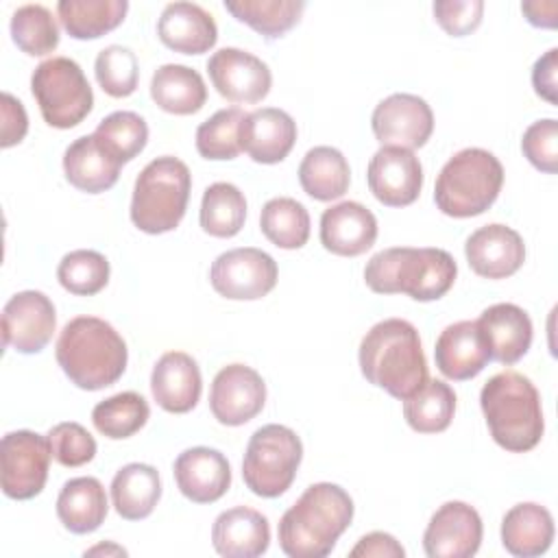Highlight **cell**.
<instances>
[{
    "label": "cell",
    "instance_id": "obj_37",
    "mask_svg": "<svg viewBox=\"0 0 558 558\" xmlns=\"http://www.w3.org/2000/svg\"><path fill=\"white\" fill-rule=\"evenodd\" d=\"M259 229L279 248H301L310 238V214L299 201L277 196L262 207Z\"/></svg>",
    "mask_w": 558,
    "mask_h": 558
},
{
    "label": "cell",
    "instance_id": "obj_7",
    "mask_svg": "<svg viewBox=\"0 0 558 558\" xmlns=\"http://www.w3.org/2000/svg\"><path fill=\"white\" fill-rule=\"evenodd\" d=\"M192 190L190 168L172 155H163L144 166L133 185L131 220L150 235L168 233L185 216Z\"/></svg>",
    "mask_w": 558,
    "mask_h": 558
},
{
    "label": "cell",
    "instance_id": "obj_33",
    "mask_svg": "<svg viewBox=\"0 0 558 558\" xmlns=\"http://www.w3.org/2000/svg\"><path fill=\"white\" fill-rule=\"evenodd\" d=\"M126 0H59L57 15L74 39H98L122 24Z\"/></svg>",
    "mask_w": 558,
    "mask_h": 558
},
{
    "label": "cell",
    "instance_id": "obj_39",
    "mask_svg": "<svg viewBox=\"0 0 558 558\" xmlns=\"http://www.w3.org/2000/svg\"><path fill=\"white\" fill-rule=\"evenodd\" d=\"M98 146L122 166L135 159L148 142V124L135 111H113L92 133Z\"/></svg>",
    "mask_w": 558,
    "mask_h": 558
},
{
    "label": "cell",
    "instance_id": "obj_42",
    "mask_svg": "<svg viewBox=\"0 0 558 558\" xmlns=\"http://www.w3.org/2000/svg\"><path fill=\"white\" fill-rule=\"evenodd\" d=\"M109 272L107 257L92 248L70 251L57 266L59 283L76 296L98 294L109 283Z\"/></svg>",
    "mask_w": 558,
    "mask_h": 558
},
{
    "label": "cell",
    "instance_id": "obj_46",
    "mask_svg": "<svg viewBox=\"0 0 558 558\" xmlns=\"http://www.w3.org/2000/svg\"><path fill=\"white\" fill-rule=\"evenodd\" d=\"M432 9L436 22L451 37H464L473 33L484 15L482 0H438Z\"/></svg>",
    "mask_w": 558,
    "mask_h": 558
},
{
    "label": "cell",
    "instance_id": "obj_8",
    "mask_svg": "<svg viewBox=\"0 0 558 558\" xmlns=\"http://www.w3.org/2000/svg\"><path fill=\"white\" fill-rule=\"evenodd\" d=\"M303 460V442L294 429L270 423L253 432L242 460V477L257 497L275 499L283 495Z\"/></svg>",
    "mask_w": 558,
    "mask_h": 558
},
{
    "label": "cell",
    "instance_id": "obj_38",
    "mask_svg": "<svg viewBox=\"0 0 558 558\" xmlns=\"http://www.w3.org/2000/svg\"><path fill=\"white\" fill-rule=\"evenodd\" d=\"M150 416V408L140 392H118L92 410L94 427L111 440H122L137 434Z\"/></svg>",
    "mask_w": 558,
    "mask_h": 558
},
{
    "label": "cell",
    "instance_id": "obj_34",
    "mask_svg": "<svg viewBox=\"0 0 558 558\" xmlns=\"http://www.w3.org/2000/svg\"><path fill=\"white\" fill-rule=\"evenodd\" d=\"M456 392L440 379H427L416 392L403 399V416L418 434H438L451 425Z\"/></svg>",
    "mask_w": 558,
    "mask_h": 558
},
{
    "label": "cell",
    "instance_id": "obj_27",
    "mask_svg": "<svg viewBox=\"0 0 558 558\" xmlns=\"http://www.w3.org/2000/svg\"><path fill=\"white\" fill-rule=\"evenodd\" d=\"M554 541L551 512L534 501L512 506L501 519V545L519 558H534L549 549Z\"/></svg>",
    "mask_w": 558,
    "mask_h": 558
},
{
    "label": "cell",
    "instance_id": "obj_35",
    "mask_svg": "<svg viewBox=\"0 0 558 558\" xmlns=\"http://www.w3.org/2000/svg\"><path fill=\"white\" fill-rule=\"evenodd\" d=\"M225 9L238 20L248 24L266 39H277L299 24L305 2L303 0H225Z\"/></svg>",
    "mask_w": 558,
    "mask_h": 558
},
{
    "label": "cell",
    "instance_id": "obj_12",
    "mask_svg": "<svg viewBox=\"0 0 558 558\" xmlns=\"http://www.w3.org/2000/svg\"><path fill=\"white\" fill-rule=\"evenodd\" d=\"M373 135L381 146L421 148L434 131V113L429 105L414 94H390L371 116Z\"/></svg>",
    "mask_w": 558,
    "mask_h": 558
},
{
    "label": "cell",
    "instance_id": "obj_30",
    "mask_svg": "<svg viewBox=\"0 0 558 558\" xmlns=\"http://www.w3.org/2000/svg\"><path fill=\"white\" fill-rule=\"evenodd\" d=\"M150 98L155 105L174 116H192L203 109L207 87L203 76L187 65L166 63L150 78Z\"/></svg>",
    "mask_w": 558,
    "mask_h": 558
},
{
    "label": "cell",
    "instance_id": "obj_16",
    "mask_svg": "<svg viewBox=\"0 0 558 558\" xmlns=\"http://www.w3.org/2000/svg\"><path fill=\"white\" fill-rule=\"evenodd\" d=\"M482 536L477 510L464 501H447L432 514L423 534V549L429 558H471L477 554Z\"/></svg>",
    "mask_w": 558,
    "mask_h": 558
},
{
    "label": "cell",
    "instance_id": "obj_43",
    "mask_svg": "<svg viewBox=\"0 0 558 558\" xmlns=\"http://www.w3.org/2000/svg\"><path fill=\"white\" fill-rule=\"evenodd\" d=\"M94 74L105 94L113 98H126L137 89L140 65L131 48L111 44L102 48L94 63Z\"/></svg>",
    "mask_w": 558,
    "mask_h": 558
},
{
    "label": "cell",
    "instance_id": "obj_50",
    "mask_svg": "<svg viewBox=\"0 0 558 558\" xmlns=\"http://www.w3.org/2000/svg\"><path fill=\"white\" fill-rule=\"evenodd\" d=\"M521 11L527 17V22L538 28H554L558 22V2L556 0L523 2Z\"/></svg>",
    "mask_w": 558,
    "mask_h": 558
},
{
    "label": "cell",
    "instance_id": "obj_41",
    "mask_svg": "<svg viewBox=\"0 0 558 558\" xmlns=\"http://www.w3.org/2000/svg\"><path fill=\"white\" fill-rule=\"evenodd\" d=\"M246 113L240 107L216 111L196 129V150L205 159H235L242 153L240 126Z\"/></svg>",
    "mask_w": 558,
    "mask_h": 558
},
{
    "label": "cell",
    "instance_id": "obj_40",
    "mask_svg": "<svg viewBox=\"0 0 558 558\" xmlns=\"http://www.w3.org/2000/svg\"><path fill=\"white\" fill-rule=\"evenodd\" d=\"M11 39L22 52L44 57L59 46L57 17L44 4H22L11 15Z\"/></svg>",
    "mask_w": 558,
    "mask_h": 558
},
{
    "label": "cell",
    "instance_id": "obj_48",
    "mask_svg": "<svg viewBox=\"0 0 558 558\" xmlns=\"http://www.w3.org/2000/svg\"><path fill=\"white\" fill-rule=\"evenodd\" d=\"M558 48H549L543 57L536 59L532 68V85L534 92L545 98L549 105L558 102L556 89H558Z\"/></svg>",
    "mask_w": 558,
    "mask_h": 558
},
{
    "label": "cell",
    "instance_id": "obj_2",
    "mask_svg": "<svg viewBox=\"0 0 558 558\" xmlns=\"http://www.w3.org/2000/svg\"><path fill=\"white\" fill-rule=\"evenodd\" d=\"M360 371L368 384L395 399L416 392L429 379L416 327L403 318L373 325L360 342Z\"/></svg>",
    "mask_w": 558,
    "mask_h": 558
},
{
    "label": "cell",
    "instance_id": "obj_6",
    "mask_svg": "<svg viewBox=\"0 0 558 558\" xmlns=\"http://www.w3.org/2000/svg\"><path fill=\"white\" fill-rule=\"evenodd\" d=\"M504 185L501 161L484 148L458 150L438 172L434 185L436 207L451 218L484 214Z\"/></svg>",
    "mask_w": 558,
    "mask_h": 558
},
{
    "label": "cell",
    "instance_id": "obj_26",
    "mask_svg": "<svg viewBox=\"0 0 558 558\" xmlns=\"http://www.w3.org/2000/svg\"><path fill=\"white\" fill-rule=\"evenodd\" d=\"M211 543L220 556L255 558L270 545L268 519L246 506H235L220 512L211 527Z\"/></svg>",
    "mask_w": 558,
    "mask_h": 558
},
{
    "label": "cell",
    "instance_id": "obj_1",
    "mask_svg": "<svg viewBox=\"0 0 558 558\" xmlns=\"http://www.w3.org/2000/svg\"><path fill=\"white\" fill-rule=\"evenodd\" d=\"M353 521V499L331 482H318L283 512L279 547L290 558H325Z\"/></svg>",
    "mask_w": 558,
    "mask_h": 558
},
{
    "label": "cell",
    "instance_id": "obj_22",
    "mask_svg": "<svg viewBox=\"0 0 558 558\" xmlns=\"http://www.w3.org/2000/svg\"><path fill=\"white\" fill-rule=\"evenodd\" d=\"M296 142V122L277 107L246 113L240 126V146L257 163L283 161Z\"/></svg>",
    "mask_w": 558,
    "mask_h": 558
},
{
    "label": "cell",
    "instance_id": "obj_19",
    "mask_svg": "<svg viewBox=\"0 0 558 558\" xmlns=\"http://www.w3.org/2000/svg\"><path fill=\"white\" fill-rule=\"evenodd\" d=\"M177 488L194 504H214L231 486L229 460L211 447L181 451L172 466Z\"/></svg>",
    "mask_w": 558,
    "mask_h": 558
},
{
    "label": "cell",
    "instance_id": "obj_51",
    "mask_svg": "<svg viewBox=\"0 0 558 558\" xmlns=\"http://www.w3.org/2000/svg\"><path fill=\"white\" fill-rule=\"evenodd\" d=\"M102 554L105 556H126V549L116 545V543H100V545L85 551V556H102Z\"/></svg>",
    "mask_w": 558,
    "mask_h": 558
},
{
    "label": "cell",
    "instance_id": "obj_9",
    "mask_svg": "<svg viewBox=\"0 0 558 558\" xmlns=\"http://www.w3.org/2000/svg\"><path fill=\"white\" fill-rule=\"evenodd\" d=\"M31 92L48 126L72 129L81 124L92 107L94 94L81 65L68 57L41 61L31 76Z\"/></svg>",
    "mask_w": 558,
    "mask_h": 558
},
{
    "label": "cell",
    "instance_id": "obj_3",
    "mask_svg": "<svg viewBox=\"0 0 558 558\" xmlns=\"http://www.w3.org/2000/svg\"><path fill=\"white\" fill-rule=\"evenodd\" d=\"M57 362L65 377L83 390L116 384L129 360L122 336L98 316H76L59 333Z\"/></svg>",
    "mask_w": 558,
    "mask_h": 558
},
{
    "label": "cell",
    "instance_id": "obj_36",
    "mask_svg": "<svg viewBox=\"0 0 558 558\" xmlns=\"http://www.w3.org/2000/svg\"><path fill=\"white\" fill-rule=\"evenodd\" d=\"M201 227L214 238H233L246 220V198L233 183L216 181L203 192Z\"/></svg>",
    "mask_w": 558,
    "mask_h": 558
},
{
    "label": "cell",
    "instance_id": "obj_14",
    "mask_svg": "<svg viewBox=\"0 0 558 558\" xmlns=\"http://www.w3.org/2000/svg\"><path fill=\"white\" fill-rule=\"evenodd\" d=\"M266 403V384L262 375L246 364L220 368L211 381L209 410L222 425L238 427L255 418Z\"/></svg>",
    "mask_w": 558,
    "mask_h": 558
},
{
    "label": "cell",
    "instance_id": "obj_21",
    "mask_svg": "<svg viewBox=\"0 0 558 558\" xmlns=\"http://www.w3.org/2000/svg\"><path fill=\"white\" fill-rule=\"evenodd\" d=\"M203 390L201 368L185 351L163 353L150 373V392L159 408L172 414H185L196 408Z\"/></svg>",
    "mask_w": 558,
    "mask_h": 558
},
{
    "label": "cell",
    "instance_id": "obj_5",
    "mask_svg": "<svg viewBox=\"0 0 558 558\" xmlns=\"http://www.w3.org/2000/svg\"><path fill=\"white\" fill-rule=\"evenodd\" d=\"M480 405L501 449L525 453L541 442L545 432L541 395L525 375L510 368L493 375L480 392Z\"/></svg>",
    "mask_w": 558,
    "mask_h": 558
},
{
    "label": "cell",
    "instance_id": "obj_28",
    "mask_svg": "<svg viewBox=\"0 0 558 558\" xmlns=\"http://www.w3.org/2000/svg\"><path fill=\"white\" fill-rule=\"evenodd\" d=\"M122 163L107 155L94 135L74 140L63 153V172L70 185L87 194H100L116 185Z\"/></svg>",
    "mask_w": 558,
    "mask_h": 558
},
{
    "label": "cell",
    "instance_id": "obj_47",
    "mask_svg": "<svg viewBox=\"0 0 558 558\" xmlns=\"http://www.w3.org/2000/svg\"><path fill=\"white\" fill-rule=\"evenodd\" d=\"M28 131V116L24 111V105L11 96L9 92H2V137L0 146L11 148L24 140Z\"/></svg>",
    "mask_w": 558,
    "mask_h": 558
},
{
    "label": "cell",
    "instance_id": "obj_4",
    "mask_svg": "<svg viewBox=\"0 0 558 558\" xmlns=\"http://www.w3.org/2000/svg\"><path fill=\"white\" fill-rule=\"evenodd\" d=\"M458 275L456 259L442 248L392 246L375 253L364 268L366 286L377 294H408L427 303L445 296Z\"/></svg>",
    "mask_w": 558,
    "mask_h": 558
},
{
    "label": "cell",
    "instance_id": "obj_44",
    "mask_svg": "<svg viewBox=\"0 0 558 558\" xmlns=\"http://www.w3.org/2000/svg\"><path fill=\"white\" fill-rule=\"evenodd\" d=\"M46 436L50 442L52 458L61 466H70V469L83 466L92 462L96 456V440L81 423H74V421L57 423L54 427H50Z\"/></svg>",
    "mask_w": 558,
    "mask_h": 558
},
{
    "label": "cell",
    "instance_id": "obj_24",
    "mask_svg": "<svg viewBox=\"0 0 558 558\" xmlns=\"http://www.w3.org/2000/svg\"><path fill=\"white\" fill-rule=\"evenodd\" d=\"M490 360L499 364L519 362L532 344V320L527 312L514 303H495L477 318Z\"/></svg>",
    "mask_w": 558,
    "mask_h": 558
},
{
    "label": "cell",
    "instance_id": "obj_10",
    "mask_svg": "<svg viewBox=\"0 0 558 558\" xmlns=\"http://www.w3.org/2000/svg\"><path fill=\"white\" fill-rule=\"evenodd\" d=\"M50 442L31 429H17L2 436L0 442V484L11 499L37 497L48 480Z\"/></svg>",
    "mask_w": 558,
    "mask_h": 558
},
{
    "label": "cell",
    "instance_id": "obj_23",
    "mask_svg": "<svg viewBox=\"0 0 558 558\" xmlns=\"http://www.w3.org/2000/svg\"><path fill=\"white\" fill-rule=\"evenodd\" d=\"M434 360L447 379L466 381L480 375L490 355L477 320H458L445 327L436 340Z\"/></svg>",
    "mask_w": 558,
    "mask_h": 558
},
{
    "label": "cell",
    "instance_id": "obj_49",
    "mask_svg": "<svg viewBox=\"0 0 558 558\" xmlns=\"http://www.w3.org/2000/svg\"><path fill=\"white\" fill-rule=\"evenodd\" d=\"M353 558L357 556H373V558H403L405 549L401 547V543L386 532H371L364 534L357 545L349 551Z\"/></svg>",
    "mask_w": 558,
    "mask_h": 558
},
{
    "label": "cell",
    "instance_id": "obj_18",
    "mask_svg": "<svg viewBox=\"0 0 558 558\" xmlns=\"http://www.w3.org/2000/svg\"><path fill=\"white\" fill-rule=\"evenodd\" d=\"M464 255L471 270L484 279H506L525 262L523 238L506 225H484L466 238Z\"/></svg>",
    "mask_w": 558,
    "mask_h": 558
},
{
    "label": "cell",
    "instance_id": "obj_32",
    "mask_svg": "<svg viewBox=\"0 0 558 558\" xmlns=\"http://www.w3.org/2000/svg\"><path fill=\"white\" fill-rule=\"evenodd\" d=\"M299 183L303 192L316 201H336L349 190V161L333 146H314L299 166Z\"/></svg>",
    "mask_w": 558,
    "mask_h": 558
},
{
    "label": "cell",
    "instance_id": "obj_15",
    "mask_svg": "<svg viewBox=\"0 0 558 558\" xmlns=\"http://www.w3.org/2000/svg\"><path fill=\"white\" fill-rule=\"evenodd\" d=\"M207 72L216 92L229 102H259L272 85L270 68L259 57L240 48L216 50L207 61Z\"/></svg>",
    "mask_w": 558,
    "mask_h": 558
},
{
    "label": "cell",
    "instance_id": "obj_31",
    "mask_svg": "<svg viewBox=\"0 0 558 558\" xmlns=\"http://www.w3.org/2000/svg\"><path fill=\"white\" fill-rule=\"evenodd\" d=\"M161 497L159 471L144 462L124 464L111 480V501L126 521L146 519Z\"/></svg>",
    "mask_w": 558,
    "mask_h": 558
},
{
    "label": "cell",
    "instance_id": "obj_17",
    "mask_svg": "<svg viewBox=\"0 0 558 558\" xmlns=\"http://www.w3.org/2000/svg\"><path fill=\"white\" fill-rule=\"evenodd\" d=\"M368 190L386 207L412 205L423 187V166L418 157L399 146H381L368 161Z\"/></svg>",
    "mask_w": 558,
    "mask_h": 558
},
{
    "label": "cell",
    "instance_id": "obj_20",
    "mask_svg": "<svg viewBox=\"0 0 558 558\" xmlns=\"http://www.w3.org/2000/svg\"><path fill=\"white\" fill-rule=\"evenodd\" d=\"M377 240V218L355 201L331 205L320 216V244L340 257H357Z\"/></svg>",
    "mask_w": 558,
    "mask_h": 558
},
{
    "label": "cell",
    "instance_id": "obj_45",
    "mask_svg": "<svg viewBox=\"0 0 558 558\" xmlns=\"http://www.w3.org/2000/svg\"><path fill=\"white\" fill-rule=\"evenodd\" d=\"M521 150L536 170L545 174H556L558 172V122L554 118L532 122L521 137Z\"/></svg>",
    "mask_w": 558,
    "mask_h": 558
},
{
    "label": "cell",
    "instance_id": "obj_29",
    "mask_svg": "<svg viewBox=\"0 0 558 558\" xmlns=\"http://www.w3.org/2000/svg\"><path fill=\"white\" fill-rule=\"evenodd\" d=\"M109 510L105 486L96 477H72L57 497V517L72 534H89L100 527Z\"/></svg>",
    "mask_w": 558,
    "mask_h": 558
},
{
    "label": "cell",
    "instance_id": "obj_13",
    "mask_svg": "<svg viewBox=\"0 0 558 558\" xmlns=\"http://www.w3.org/2000/svg\"><path fill=\"white\" fill-rule=\"evenodd\" d=\"M54 327V305L39 290L17 292L2 307V342L17 353H39L52 340Z\"/></svg>",
    "mask_w": 558,
    "mask_h": 558
},
{
    "label": "cell",
    "instance_id": "obj_11",
    "mask_svg": "<svg viewBox=\"0 0 558 558\" xmlns=\"http://www.w3.org/2000/svg\"><path fill=\"white\" fill-rule=\"evenodd\" d=\"M277 262L262 248L242 246L220 253L211 268V288L231 301H257L277 286Z\"/></svg>",
    "mask_w": 558,
    "mask_h": 558
},
{
    "label": "cell",
    "instance_id": "obj_25",
    "mask_svg": "<svg viewBox=\"0 0 558 558\" xmlns=\"http://www.w3.org/2000/svg\"><path fill=\"white\" fill-rule=\"evenodd\" d=\"M157 35L174 52L203 54L216 46L218 26L201 4L170 2L159 15Z\"/></svg>",
    "mask_w": 558,
    "mask_h": 558
}]
</instances>
